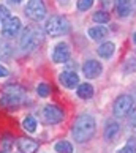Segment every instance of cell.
I'll list each match as a JSON object with an SVG mask.
<instances>
[{
	"label": "cell",
	"instance_id": "6da1fadb",
	"mask_svg": "<svg viewBox=\"0 0 136 153\" xmlns=\"http://www.w3.org/2000/svg\"><path fill=\"white\" fill-rule=\"evenodd\" d=\"M95 131H97V122H95V118L89 114L79 115L75 120L73 128H71L73 137L76 139V142H81V144L92 139Z\"/></svg>",
	"mask_w": 136,
	"mask_h": 153
},
{
	"label": "cell",
	"instance_id": "7a4b0ae2",
	"mask_svg": "<svg viewBox=\"0 0 136 153\" xmlns=\"http://www.w3.org/2000/svg\"><path fill=\"white\" fill-rule=\"evenodd\" d=\"M24 100H25V90L21 85L10 84V85L3 87V90H2V95H0V106L14 107V106H19Z\"/></svg>",
	"mask_w": 136,
	"mask_h": 153
},
{
	"label": "cell",
	"instance_id": "3957f363",
	"mask_svg": "<svg viewBox=\"0 0 136 153\" xmlns=\"http://www.w3.org/2000/svg\"><path fill=\"white\" fill-rule=\"evenodd\" d=\"M44 30L49 36H62L67 35L70 32V22H68L64 16H52L49 18L46 25H44Z\"/></svg>",
	"mask_w": 136,
	"mask_h": 153
},
{
	"label": "cell",
	"instance_id": "277c9868",
	"mask_svg": "<svg viewBox=\"0 0 136 153\" xmlns=\"http://www.w3.org/2000/svg\"><path fill=\"white\" fill-rule=\"evenodd\" d=\"M41 32L38 29H25L21 36V48L24 51H33L41 44Z\"/></svg>",
	"mask_w": 136,
	"mask_h": 153
},
{
	"label": "cell",
	"instance_id": "5b68a950",
	"mask_svg": "<svg viewBox=\"0 0 136 153\" xmlns=\"http://www.w3.org/2000/svg\"><path fill=\"white\" fill-rule=\"evenodd\" d=\"M25 16L35 22L43 21L46 16V5L43 3V0H29V3L25 5Z\"/></svg>",
	"mask_w": 136,
	"mask_h": 153
},
{
	"label": "cell",
	"instance_id": "8992f818",
	"mask_svg": "<svg viewBox=\"0 0 136 153\" xmlns=\"http://www.w3.org/2000/svg\"><path fill=\"white\" fill-rule=\"evenodd\" d=\"M133 96L130 95H120L119 98L114 101V106H112V111H114L116 117H127L133 109Z\"/></svg>",
	"mask_w": 136,
	"mask_h": 153
},
{
	"label": "cell",
	"instance_id": "52a82bcc",
	"mask_svg": "<svg viewBox=\"0 0 136 153\" xmlns=\"http://www.w3.org/2000/svg\"><path fill=\"white\" fill-rule=\"evenodd\" d=\"M43 117H44V122L46 123L57 125V123H60L65 118V114H64V111H62L59 106L48 104V106H44V109H43Z\"/></svg>",
	"mask_w": 136,
	"mask_h": 153
},
{
	"label": "cell",
	"instance_id": "ba28073f",
	"mask_svg": "<svg viewBox=\"0 0 136 153\" xmlns=\"http://www.w3.org/2000/svg\"><path fill=\"white\" fill-rule=\"evenodd\" d=\"M21 27H22L21 19L19 18H13V16H11L10 19H7L2 24V36H5V38H14L19 33Z\"/></svg>",
	"mask_w": 136,
	"mask_h": 153
},
{
	"label": "cell",
	"instance_id": "9c48e42d",
	"mask_svg": "<svg viewBox=\"0 0 136 153\" xmlns=\"http://www.w3.org/2000/svg\"><path fill=\"white\" fill-rule=\"evenodd\" d=\"M70 59V46L67 43H57L52 49V60L55 63H65Z\"/></svg>",
	"mask_w": 136,
	"mask_h": 153
},
{
	"label": "cell",
	"instance_id": "30bf717a",
	"mask_svg": "<svg viewBox=\"0 0 136 153\" xmlns=\"http://www.w3.org/2000/svg\"><path fill=\"white\" fill-rule=\"evenodd\" d=\"M103 71V65L100 63L98 60H87L86 63L82 65V73L84 76L89 77V79H95L101 74Z\"/></svg>",
	"mask_w": 136,
	"mask_h": 153
},
{
	"label": "cell",
	"instance_id": "8fae6325",
	"mask_svg": "<svg viewBox=\"0 0 136 153\" xmlns=\"http://www.w3.org/2000/svg\"><path fill=\"white\" fill-rule=\"evenodd\" d=\"M59 81L64 87L67 88H76L79 85V76L73 71H64L59 76Z\"/></svg>",
	"mask_w": 136,
	"mask_h": 153
},
{
	"label": "cell",
	"instance_id": "7c38bea8",
	"mask_svg": "<svg viewBox=\"0 0 136 153\" xmlns=\"http://www.w3.org/2000/svg\"><path fill=\"white\" fill-rule=\"evenodd\" d=\"M16 145H18V150L22 153H35L40 149L38 142H35L32 139H25V137H19Z\"/></svg>",
	"mask_w": 136,
	"mask_h": 153
},
{
	"label": "cell",
	"instance_id": "4fadbf2b",
	"mask_svg": "<svg viewBox=\"0 0 136 153\" xmlns=\"http://www.w3.org/2000/svg\"><path fill=\"white\" fill-rule=\"evenodd\" d=\"M87 35L93 39V41H100L108 36V29L105 25H97V27H92V29L87 30Z\"/></svg>",
	"mask_w": 136,
	"mask_h": 153
},
{
	"label": "cell",
	"instance_id": "5bb4252c",
	"mask_svg": "<svg viewBox=\"0 0 136 153\" xmlns=\"http://www.w3.org/2000/svg\"><path fill=\"white\" fill-rule=\"evenodd\" d=\"M116 8H117V13L120 18H127L132 13V0H117Z\"/></svg>",
	"mask_w": 136,
	"mask_h": 153
},
{
	"label": "cell",
	"instance_id": "9a60e30c",
	"mask_svg": "<svg viewBox=\"0 0 136 153\" xmlns=\"http://www.w3.org/2000/svg\"><path fill=\"white\" fill-rule=\"evenodd\" d=\"M114 51H116L114 43L106 41V43H103V44L98 48V55H100L101 59H111L112 55H114Z\"/></svg>",
	"mask_w": 136,
	"mask_h": 153
},
{
	"label": "cell",
	"instance_id": "2e32d148",
	"mask_svg": "<svg viewBox=\"0 0 136 153\" xmlns=\"http://www.w3.org/2000/svg\"><path fill=\"white\" fill-rule=\"evenodd\" d=\"M76 92H78V96L81 100H90L93 96V87L90 85V84H79L78 88H76Z\"/></svg>",
	"mask_w": 136,
	"mask_h": 153
},
{
	"label": "cell",
	"instance_id": "e0dca14e",
	"mask_svg": "<svg viewBox=\"0 0 136 153\" xmlns=\"http://www.w3.org/2000/svg\"><path fill=\"white\" fill-rule=\"evenodd\" d=\"M119 131H120L119 123L109 122V123H108V126H106V129H105V137H106V140H114L116 136L119 134Z\"/></svg>",
	"mask_w": 136,
	"mask_h": 153
},
{
	"label": "cell",
	"instance_id": "ac0fdd59",
	"mask_svg": "<svg viewBox=\"0 0 136 153\" xmlns=\"http://www.w3.org/2000/svg\"><path fill=\"white\" fill-rule=\"evenodd\" d=\"M37 120H35V117L33 115H27L24 118V122H22V128L25 129L27 133H35L37 131Z\"/></svg>",
	"mask_w": 136,
	"mask_h": 153
},
{
	"label": "cell",
	"instance_id": "d6986e66",
	"mask_svg": "<svg viewBox=\"0 0 136 153\" xmlns=\"http://www.w3.org/2000/svg\"><path fill=\"white\" fill-rule=\"evenodd\" d=\"M54 150L57 153H73V145L68 140H59L54 145Z\"/></svg>",
	"mask_w": 136,
	"mask_h": 153
},
{
	"label": "cell",
	"instance_id": "ffe728a7",
	"mask_svg": "<svg viewBox=\"0 0 136 153\" xmlns=\"http://www.w3.org/2000/svg\"><path fill=\"white\" fill-rule=\"evenodd\" d=\"M111 16L108 11H97V13L93 14V21L98 22V24H106V22H109Z\"/></svg>",
	"mask_w": 136,
	"mask_h": 153
},
{
	"label": "cell",
	"instance_id": "44dd1931",
	"mask_svg": "<svg viewBox=\"0 0 136 153\" xmlns=\"http://www.w3.org/2000/svg\"><path fill=\"white\" fill-rule=\"evenodd\" d=\"M11 46L7 43H0V60H7L11 57Z\"/></svg>",
	"mask_w": 136,
	"mask_h": 153
},
{
	"label": "cell",
	"instance_id": "7402d4cb",
	"mask_svg": "<svg viewBox=\"0 0 136 153\" xmlns=\"http://www.w3.org/2000/svg\"><path fill=\"white\" fill-rule=\"evenodd\" d=\"M119 153H136V140L135 139H130L128 142L122 147Z\"/></svg>",
	"mask_w": 136,
	"mask_h": 153
},
{
	"label": "cell",
	"instance_id": "603a6c76",
	"mask_svg": "<svg viewBox=\"0 0 136 153\" xmlns=\"http://www.w3.org/2000/svg\"><path fill=\"white\" fill-rule=\"evenodd\" d=\"M37 93L41 96V98H48L49 93H51V88H49L48 84L41 82V84H38V87H37Z\"/></svg>",
	"mask_w": 136,
	"mask_h": 153
},
{
	"label": "cell",
	"instance_id": "cb8c5ba5",
	"mask_svg": "<svg viewBox=\"0 0 136 153\" xmlns=\"http://www.w3.org/2000/svg\"><path fill=\"white\" fill-rule=\"evenodd\" d=\"M92 5H93V0H78V2H76V8L79 11H87V10H90Z\"/></svg>",
	"mask_w": 136,
	"mask_h": 153
},
{
	"label": "cell",
	"instance_id": "d4e9b609",
	"mask_svg": "<svg viewBox=\"0 0 136 153\" xmlns=\"http://www.w3.org/2000/svg\"><path fill=\"white\" fill-rule=\"evenodd\" d=\"M11 18V14H10V10L5 7V5H0V22H3L7 21V19H10Z\"/></svg>",
	"mask_w": 136,
	"mask_h": 153
},
{
	"label": "cell",
	"instance_id": "484cf974",
	"mask_svg": "<svg viewBox=\"0 0 136 153\" xmlns=\"http://www.w3.org/2000/svg\"><path fill=\"white\" fill-rule=\"evenodd\" d=\"M8 74H10V73H8V70H7V68L0 65V77H7Z\"/></svg>",
	"mask_w": 136,
	"mask_h": 153
},
{
	"label": "cell",
	"instance_id": "4316f807",
	"mask_svg": "<svg viewBox=\"0 0 136 153\" xmlns=\"http://www.w3.org/2000/svg\"><path fill=\"white\" fill-rule=\"evenodd\" d=\"M8 2H11V3H21L22 0H8Z\"/></svg>",
	"mask_w": 136,
	"mask_h": 153
},
{
	"label": "cell",
	"instance_id": "83f0119b",
	"mask_svg": "<svg viewBox=\"0 0 136 153\" xmlns=\"http://www.w3.org/2000/svg\"><path fill=\"white\" fill-rule=\"evenodd\" d=\"M133 41H135V44H136V32L133 33Z\"/></svg>",
	"mask_w": 136,
	"mask_h": 153
},
{
	"label": "cell",
	"instance_id": "f1b7e54d",
	"mask_svg": "<svg viewBox=\"0 0 136 153\" xmlns=\"http://www.w3.org/2000/svg\"><path fill=\"white\" fill-rule=\"evenodd\" d=\"M116 2H117V0H116Z\"/></svg>",
	"mask_w": 136,
	"mask_h": 153
}]
</instances>
